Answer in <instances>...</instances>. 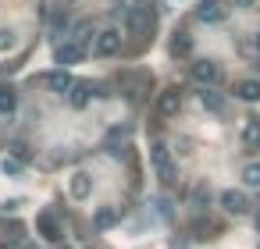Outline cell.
Returning a JSON list of instances; mask_svg holds the SVG:
<instances>
[{"instance_id":"f1b7e54d","label":"cell","mask_w":260,"mask_h":249,"mask_svg":"<svg viewBox=\"0 0 260 249\" xmlns=\"http://www.w3.org/2000/svg\"><path fill=\"white\" fill-rule=\"evenodd\" d=\"M256 231H260V214H256Z\"/></svg>"},{"instance_id":"83f0119b","label":"cell","mask_w":260,"mask_h":249,"mask_svg":"<svg viewBox=\"0 0 260 249\" xmlns=\"http://www.w3.org/2000/svg\"><path fill=\"white\" fill-rule=\"evenodd\" d=\"M253 47H256V50H260V32H256V40H253Z\"/></svg>"},{"instance_id":"e0dca14e","label":"cell","mask_w":260,"mask_h":249,"mask_svg":"<svg viewBox=\"0 0 260 249\" xmlns=\"http://www.w3.org/2000/svg\"><path fill=\"white\" fill-rule=\"evenodd\" d=\"M22 231H25V228H22L18 221H11V224H8V231H4V245H0V249H11V245H18V242H22Z\"/></svg>"},{"instance_id":"ba28073f","label":"cell","mask_w":260,"mask_h":249,"mask_svg":"<svg viewBox=\"0 0 260 249\" xmlns=\"http://www.w3.org/2000/svg\"><path fill=\"white\" fill-rule=\"evenodd\" d=\"M221 206H224L228 214H235V217H239V214H246V210H249V199H246V192L224 189V192H221Z\"/></svg>"},{"instance_id":"7a4b0ae2","label":"cell","mask_w":260,"mask_h":249,"mask_svg":"<svg viewBox=\"0 0 260 249\" xmlns=\"http://www.w3.org/2000/svg\"><path fill=\"white\" fill-rule=\"evenodd\" d=\"M150 32H153V8H146V4L132 8V11H128V36L146 40Z\"/></svg>"},{"instance_id":"52a82bcc","label":"cell","mask_w":260,"mask_h":249,"mask_svg":"<svg viewBox=\"0 0 260 249\" xmlns=\"http://www.w3.org/2000/svg\"><path fill=\"white\" fill-rule=\"evenodd\" d=\"M157 111H160L164 118H171V114H178V111H182V89H178V86H171V89H164V93H160V100H157Z\"/></svg>"},{"instance_id":"8992f818","label":"cell","mask_w":260,"mask_h":249,"mask_svg":"<svg viewBox=\"0 0 260 249\" xmlns=\"http://www.w3.org/2000/svg\"><path fill=\"white\" fill-rule=\"evenodd\" d=\"M125 89H128L132 100H139L146 89H153V75H146V72H132V75H125Z\"/></svg>"},{"instance_id":"d6986e66","label":"cell","mask_w":260,"mask_h":249,"mask_svg":"<svg viewBox=\"0 0 260 249\" xmlns=\"http://www.w3.org/2000/svg\"><path fill=\"white\" fill-rule=\"evenodd\" d=\"M114 221H118V210H114V206H104V210H96V217H93L96 228H111Z\"/></svg>"},{"instance_id":"484cf974","label":"cell","mask_w":260,"mask_h":249,"mask_svg":"<svg viewBox=\"0 0 260 249\" xmlns=\"http://www.w3.org/2000/svg\"><path fill=\"white\" fill-rule=\"evenodd\" d=\"M11 249H36L32 242H18V245H11Z\"/></svg>"},{"instance_id":"9c48e42d","label":"cell","mask_w":260,"mask_h":249,"mask_svg":"<svg viewBox=\"0 0 260 249\" xmlns=\"http://www.w3.org/2000/svg\"><path fill=\"white\" fill-rule=\"evenodd\" d=\"M36 228H40V231H43L50 242H61V238H64V228L57 224V217H54L50 210H43V214L36 217Z\"/></svg>"},{"instance_id":"5bb4252c","label":"cell","mask_w":260,"mask_h":249,"mask_svg":"<svg viewBox=\"0 0 260 249\" xmlns=\"http://www.w3.org/2000/svg\"><path fill=\"white\" fill-rule=\"evenodd\" d=\"M82 61V50L75 47V43H61L57 47V64H61V72L68 68V64H79Z\"/></svg>"},{"instance_id":"7c38bea8","label":"cell","mask_w":260,"mask_h":249,"mask_svg":"<svg viewBox=\"0 0 260 249\" xmlns=\"http://www.w3.org/2000/svg\"><path fill=\"white\" fill-rule=\"evenodd\" d=\"M196 18H200V22H221V18H224V8H221V0H200V8H196Z\"/></svg>"},{"instance_id":"d4e9b609","label":"cell","mask_w":260,"mask_h":249,"mask_svg":"<svg viewBox=\"0 0 260 249\" xmlns=\"http://www.w3.org/2000/svg\"><path fill=\"white\" fill-rule=\"evenodd\" d=\"M11 150H15V157H18V164H22V160H25V157H29V150H25V146H22V143H15V146H11Z\"/></svg>"},{"instance_id":"6da1fadb","label":"cell","mask_w":260,"mask_h":249,"mask_svg":"<svg viewBox=\"0 0 260 249\" xmlns=\"http://www.w3.org/2000/svg\"><path fill=\"white\" fill-rule=\"evenodd\" d=\"M150 164H153V171H157V178H160L164 185H171V182L178 178L175 160H171V150H168L164 143H153V146H150Z\"/></svg>"},{"instance_id":"44dd1931","label":"cell","mask_w":260,"mask_h":249,"mask_svg":"<svg viewBox=\"0 0 260 249\" xmlns=\"http://www.w3.org/2000/svg\"><path fill=\"white\" fill-rule=\"evenodd\" d=\"M171 50L185 57V54L192 50V40H189V32H175V43H171Z\"/></svg>"},{"instance_id":"277c9868","label":"cell","mask_w":260,"mask_h":249,"mask_svg":"<svg viewBox=\"0 0 260 249\" xmlns=\"http://www.w3.org/2000/svg\"><path fill=\"white\" fill-rule=\"evenodd\" d=\"M93 50H96L100 57H114V54L121 50V32H114V29L100 32V36H96V43H93Z\"/></svg>"},{"instance_id":"cb8c5ba5","label":"cell","mask_w":260,"mask_h":249,"mask_svg":"<svg viewBox=\"0 0 260 249\" xmlns=\"http://www.w3.org/2000/svg\"><path fill=\"white\" fill-rule=\"evenodd\" d=\"M0 171H4V174H22V164H18V160H11V157H4Z\"/></svg>"},{"instance_id":"f546056e","label":"cell","mask_w":260,"mask_h":249,"mask_svg":"<svg viewBox=\"0 0 260 249\" xmlns=\"http://www.w3.org/2000/svg\"><path fill=\"white\" fill-rule=\"evenodd\" d=\"M64 249H68V245H64Z\"/></svg>"},{"instance_id":"9a60e30c","label":"cell","mask_w":260,"mask_h":249,"mask_svg":"<svg viewBox=\"0 0 260 249\" xmlns=\"http://www.w3.org/2000/svg\"><path fill=\"white\" fill-rule=\"evenodd\" d=\"M200 103H203L207 111H214V114H221V111H224V100H221L214 89H200Z\"/></svg>"},{"instance_id":"ffe728a7","label":"cell","mask_w":260,"mask_h":249,"mask_svg":"<svg viewBox=\"0 0 260 249\" xmlns=\"http://www.w3.org/2000/svg\"><path fill=\"white\" fill-rule=\"evenodd\" d=\"M89 40H93V25H89V22H82V25L75 29V40H72V43H75V47L82 50V47H86Z\"/></svg>"},{"instance_id":"5b68a950","label":"cell","mask_w":260,"mask_h":249,"mask_svg":"<svg viewBox=\"0 0 260 249\" xmlns=\"http://www.w3.org/2000/svg\"><path fill=\"white\" fill-rule=\"evenodd\" d=\"M36 82H40V86H47L50 93H61V96H64V93L72 89V82H75V79H72L68 72H47V75H40Z\"/></svg>"},{"instance_id":"7402d4cb","label":"cell","mask_w":260,"mask_h":249,"mask_svg":"<svg viewBox=\"0 0 260 249\" xmlns=\"http://www.w3.org/2000/svg\"><path fill=\"white\" fill-rule=\"evenodd\" d=\"M242 182L253 185V189H260V164H246L242 167Z\"/></svg>"},{"instance_id":"8fae6325","label":"cell","mask_w":260,"mask_h":249,"mask_svg":"<svg viewBox=\"0 0 260 249\" xmlns=\"http://www.w3.org/2000/svg\"><path fill=\"white\" fill-rule=\"evenodd\" d=\"M235 96L246 103H260V79H242L235 82Z\"/></svg>"},{"instance_id":"603a6c76","label":"cell","mask_w":260,"mask_h":249,"mask_svg":"<svg viewBox=\"0 0 260 249\" xmlns=\"http://www.w3.org/2000/svg\"><path fill=\"white\" fill-rule=\"evenodd\" d=\"M15 47V29H0V54Z\"/></svg>"},{"instance_id":"3957f363","label":"cell","mask_w":260,"mask_h":249,"mask_svg":"<svg viewBox=\"0 0 260 249\" xmlns=\"http://www.w3.org/2000/svg\"><path fill=\"white\" fill-rule=\"evenodd\" d=\"M192 79L203 82V89H207V86L221 82V64H217V61H196V64H192Z\"/></svg>"},{"instance_id":"30bf717a","label":"cell","mask_w":260,"mask_h":249,"mask_svg":"<svg viewBox=\"0 0 260 249\" xmlns=\"http://www.w3.org/2000/svg\"><path fill=\"white\" fill-rule=\"evenodd\" d=\"M242 146L246 153H260V118H249L242 128Z\"/></svg>"},{"instance_id":"4fadbf2b","label":"cell","mask_w":260,"mask_h":249,"mask_svg":"<svg viewBox=\"0 0 260 249\" xmlns=\"http://www.w3.org/2000/svg\"><path fill=\"white\" fill-rule=\"evenodd\" d=\"M93 100V86L89 82H72V89H68V103L72 107H86Z\"/></svg>"},{"instance_id":"4316f807","label":"cell","mask_w":260,"mask_h":249,"mask_svg":"<svg viewBox=\"0 0 260 249\" xmlns=\"http://www.w3.org/2000/svg\"><path fill=\"white\" fill-rule=\"evenodd\" d=\"M235 4H239V8H253V4H256V0H235Z\"/></svg>"},{"instance_id":"2e32d148","label":"cell","mask_w":260,"mask_h":249,"mask_svg":"<svg viewBox=\"0 0 260 249\" xmlns=\"http://www.w3.org/2000/svg\"><path fill=\"white\" fill-rule=\"evenodd\" d=\"M89 189H93L89 174H75V178H72V196H75V199H86V196H89Z\"/></svg>"},{"instance_id":"ac0fdd59","label":"cell","mask_w":260,"mask_h":249,"mask_svg":"<svg viewBox=\"0 0 260 249\" xmlns=\"http://www.w3.org/2000/svg\"><path fill=\"white\" fill-rule=\"evenodd\" d=\"M15 103H18L15 89H11V86H0V114H11V111H15Z\"/></svg>"}]
</instances>
